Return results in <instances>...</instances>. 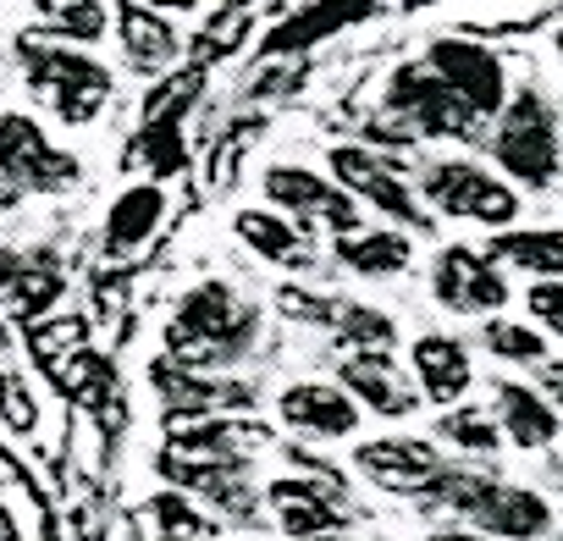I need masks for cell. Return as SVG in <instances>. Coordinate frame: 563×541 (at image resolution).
Instances as JSON below:
<instances>
[{"label": "cell", "mask_w": 563, "mask_h": 541, "mask_svg": "<svg viewBox=\"0 0 563 541\" xmlns=\"http://www.w3.org/2000/svg\"><path fill=\"white\" fill-rule=\"evenodd\" d=\"M260 338V310L238 299L232 283H199L177 299L172 327H166V354L210 371V365H232L254 349Z\"/></svg>", "instance_id": "cell-3"}, {"label": "cell", "mask_w": 563, "mask_h": 541, "mask_svg": "<svg viewBox=\"0 0 563 541\" xmlns=\"http://www.w3.org/2000/svg\"><path fill=\"white\" fill-rule=\"evenodd\" d=\"M420 199L431 216L459 221V227H481V232H503L525 216V188L508 183L492 161L481 155H437L420 172Z\"/></svg>", "instance_id": "cell-5"}, {"label": "cell", "mask_w": 563, "mask_h": 541, "mask_svg": "<svg viewBox=\"0 0 563 541\" xmlns=\"http://www.w3.org/2000/svg\"><path fill=\"white\" fill-rule=\"evenodd\" d=\"M260 188H265V205L288 210L305 232L338 238V232L365 227V221H360L365 205H360L332 172H316V166H299V161H276V166L260 172Z\"/></svg>", "instance_id": "cell-7"}, {"label": "cell", "mask_w": 563, "mask_h": 541, "mask_svg": "<svg viewBox=\"0 0 563 541\" xmlns=\"http://www.w3.org/2000/svg\"><path fill=\"white\" fill-rule=\"evenodd\" d=\"M265 503L276 508V525L288 530L294 541L338 536V530L349 525V497H343V486L327 481V475H305V481L282 475V481L265 486Z\"/></svg>", "instance_id": "cell-14"}, {"label": "cell", "mask_w": 563, "mask_h": 541, "mask_svg": "<svg viewBox=\"0 0 563 541\" xmlns=\"http://www.w3.org/2000/svg\"><path fill=\"white\" fill-rule=\"evenodd\" d=\"M150 514H155V525H161V536H183V541H199V536H210V519L183 497V492H161V497H150Z\"/></svg>", "instance_id": "cell-30"}, {"label": "cell", "mask_w": 563, "mask_h": 541, "mask_svg": "<svg viewBox=\"0 0 563 541\" xmlns=\"http://www.w3.org/2000/svg\"><path fill=\"white\" fill-rule=\"evenodd\" d=\"M376 12V0H321V7H310V12H299V18H288L271 40H265V51H299V45H316V40H327V34H338L343 23H360V18H371Z\"/></svg>", "instance_id": "cell-26"}, {"label": "cell", "mask_w": 563, "mask_h": 541, "mask_svg": "<svg viewBox=\"0 0 563 541\" xmlns=\"http://www.w3.org/2000/svg\"><path fill=\"white\" fill-rule=\"evenodd\" d=\"M409 371H415L426 404H437V409L464 404V393L475 387V354L453 332H420L409 343Z\"/></svg>", "instance_id": "cell-17"}, {"label": "cell", "mask_w": 563, "mask_h": 541, "mask_svg": "<svg viewBox=\"0 0 563 541\" xmlns=\"http://www.w3.org/2000/svg\"><path fill=\"white\" fill-rule=\"evenodd\" d=\"M310 541H343V536H310Z\"/></svg>", "instance_id": "cell-41"}, {"label": "cell", "mask_w": 563, "mask_h": 541, "mask_svg": "<svg viewBox=\"0 0 563 541\" xmlns=\"http://www.w3.org/2000/svg\"><path fill=\"white\" fill-rule=\"evenodd\" d=\"M382 111H387V117H398L415 139H453V144H475V139H481V128H486V117H475V111L448 89V78H442L426 56H420V62L393 67Z\"/></svg>", "instance_id": "cell-6"}, {"label": "cell", "mask_w": 563, "mask_h": 541, "mask_svg": "<svg viewBox=\"0 0 563 541\" xmlns=\"http://www.w3.org/2000/svg\"><path fill=\"white\" fill-rule=\"evenodd\" d=\"M332 260L349 270V277H365V283H393L415 265V238L409 227L387 221V227H354V232H338L332 238Z\"/></svg>", "instance_id": "cell-18"}, {"label": "cell", "mask_w": 563, "mask_h": 541, "mask_svg": "<svg viewBox=\"0 0 563 541\" xmlns=\"http://www.w3.org/2000/svg\"><path fill=\"white\" fill-rule=\"evenodd\" d=\"M0 177L18 183L23 194H67V188H78L84 166L34 117L0 111Z\"/></svg>", "instance_id": "cell-10"}, {"label": "cell", "mask_w": 563, "mask_h": 541, "mask_svg": "<svg viewBox=\"0 0 563 541\" xmlns=\"http://www.w3.org/2000/svg\"><path fill=\"white\" fill-rule=\"evenodd\" d=\"M338 382H343L371 415H382V420H409V415L426 404L415 371L398 365L393 349H343Z\"/></svg>", "instance_id": "cell-12"}, {"label": "cell", "mask_w": 563, "mask_h": 541, "mask_svg": "<svg viewBox=\"0 0 563 541\" xmlns=\"http://www.w3.org/2000/svg\"><path fill=\"white\" fill-rule=\"evenodd\" d=\"M431 299L448 310V316H503L508 299H514V283H508V265L481 243H442L431 254Z\"/></svg>", "instance_id": "cell-8"}, {"label": "cell", "mask_w": 563, "mask_h": 541, "mask_svg": "<svg viewBox=\"0 0 563 541\" xmlns=\"http://www.w3.org/2000/svg\"><path fill=\"white\" fill-rule=\"evenodd\" d=\"M18 62H23V84L40 106L56 111V122L67 128H89L106 100H111V67L95 62L84 45L56 40V34H23L18 40Z\"/></svg>", "instance_id": "cell-4"}, {"label": "cell", "mask_w": 563, "mask_h": 541, "mask_svg": "<svg viewBox=\"0 0 563 541\" xmlns=\"http://www.w3.org/2000/svg\"><path fill=\"white\" fill-rule=\"evenodd\" d=\"M117 40H122V62L133 67V73H144V78H161V73H172L177 67V56H183V40H177V29L166 23V12H155V7H144V0H117Z\"/></svg>", "instance_id": "cell-20"}, {"label": "cell", "mask_w": 563, "mask_h": 541, "mask_svg": "<svg viewBox=\"0 0 563 541\" xmlns=\"http://www.w3.org/2000/svg\"><path fill=\"white\" fill-rule=\"evenodd\" d=\"M525 316H530L552 343H563V283H530V288H525Z\"/></svg>", "instance_id": "cell-31"}, {"label": "cell", "mask_w": 563, "mask_h": 541, "mask_svg": "<svg viewBox=\"0 0 563 541\" xmlns=\"http://www.w3.org/2000/svg\"><path fill=\"white\" fill-rule=\"evenodd\" d=\"M0 541H23V530H18V514L0 503Z\"/></svg>", "instance_id": "cell-36"}, {"label": "cell", "mask_w": 563, "mask_h": 541, "mask_svg": "<svg viewBox=\"0 0 563 541\" xmlns=\"http://www.w3.org/2000/svg\"><path fill=\"white\" fill-rule=\"evenodd\" d=\"M360 398L343 387V382H294L288 393L276 398V415L288 420L294 431L305 437H321V442H343L360 431Z\"/></svg>", "instance_id": "cell-15"}, {"label": "cell", "mask_w": 563, "mask_h": 541, "mask_svg": "<svg viewBox=\"0 0 563 541\" xmlns=\"http://www.w3.org/2000/svg\"><path fill=\"white\" fill-rule=\"evenodd\" d=\"M62 294V265L51 249H34V254H12L0 265V305L18 310V316H45Z\"/></svg>", "instance_id": "cell-24"}, {"label": "cell", "mask_w": 563, "mask_h": 541, "mask_svg": "<svg viewBox=\"0 0 563 541\" xmlns=\"http://www.w3.org/2000/svg\"><path fill=\"white\" fill-rule=\"evenodd\" d=\"M232 232L249 254H260L265 265H282V270H310L316 265V249H310V232L276 205H249L232 216Z\"/></svg>", "instance_id": "cell-19"}, {"label": "cell", "mask_w": 563, "mask_h": 541, "mask_svg": "<svg viewBox=\"0 0 563 541\" xmlns=\"http://www.w3.org/2000/svg\"><path fill=\"white\" fill-rule=\"evenodd\" d=\"M481 349H486L497 365L536 371V365L552 354V338H547L530 316H486V321H481Z\"/></svg>", "instance_id": "cell-25"}, {"label": "cell", "mask_w": 563, "mask_h": 541, "mask_svg": "<svg viewBox=\"0 0 563 541\" xmlns=\"http://www.w3.org/2000/svg\"><path fill=\"white\" fill-rule=\"evenodd\" d=\"M161 221H166V188H161V183H133V188H122V194L111 199V210H106V254H111V260L139 254V249L155 238Z\"/></svg>", "instance_id": "cell-23"}, {"label": "cell", "mask_w": 563, "mask_h": 541, "mask_svg": "<svg viewBox=\"0 0 563 541\" xmlns=\"http://www.w3.org/2000/svg\"><path fill=\"white\" fill-rule=\"evenodd\" d=\"M486 155L525 194H552L558 177H563V117H558L552 95L536 89V84L514 89L508 106L492 117Z\"/></svg>", "instance_id": "cell-2"}, {"label": "cell", "mask_w": 563, "mask_h": 541, "mask_svg": "<svg viewBox=\"0 0 563 541\" xmlns=\"http://www.w3.org/2000/svg\"><path fill=\"white\" fill-rule=\"evenodd\" d=\"M426 62L448 78V89L475 111V117H497L503 106H508V62L492 51V45H481V40H470V34H437L431 45H426Z\"/></svg>", "instance_id": "cell-11"}, {"label": "cell", "mask_w": 563, "mask_h": 541, "mask_svg": "<svg viewBox=\"0 0 563 541\" xmlns=\"http://www.w3.org/2000/svg\"><path fill=\"white\" fill-rule=\"evenodd\" d=\"M354 470L393 497H426L431 481L448 470V459L426 437H371L354 448Z\"/></svg>", "instance_id": "cell-13"}, {"label": "cell", "mask_w": 563, "mask_h": 541, "mask_svg": "<svg viewBox=\"0 0 563 541\" xmlns=\"http://www.w3.org/2000/svg\"><path fill=\"white\" fill-rule=\"evenodd\" d=\"M343 349H393L398 343V321L365 299H338V316L327 327Z\"/></svg>", "instance_id": "cell-29"}, {"label": "cell", "mask_w": 563, "mask_h": 541, "mask_svg": "<svg viewBox=\"0 0 563 541\" xmlns=\"http://www.w3.org/2000/svg\"><path fill=\"white\" fill-rule=\"evenodd\" d=\"M536 387H541V393L563 409V360H558V354H547V360L536 365Z\"/></svg>", "instance_id": "cell-34"}, {"label": "cell", "mask_w": 563, "mask_h": 541, "mask_svg": "<svg viewBox=\"0 0 563 541\" xmlns=\"http://www.w3.org/2000/svg\"><path fill=\"white\" fill-rule=\"evenodd\" d=\"M486 249L519 270L530 283H563V227H503V232H486Z\"/></svg>", "instance_id": "cell-22"}, {"label": "cell", "mask_w": 563, "mask_h": 541, "mask_svg": "<svg viewBox=\"0 0 563 541\" xmlns=\"http://www.w3.org/2000/svg\"><path fill=\"white\" fill-rule=\"evenodd\" d=\"M426 541H497V536H486V530H475V525H448V530H431Z\"/></svg>", "instance_id": "cell-35"}, {"label": "cell", "mask_w": 563, "mask_h": 541, "mask_svg": "<svg viewBox=\"0 0 563 541\" xmlns=\"http://www.w3.org/2000/svg\"><path fill=\"white\" fill-rule=\"evenodd\" d=\"M547 481H552V492L563 497V453H552V459H547Z\"/></svg>", "instance_id": "cell-37"}, {"label": "cell", "mask_w": 563, "mask_h": 541, "mask_svg": "<svg viewBox=\"0 0 563 541\" xmlns=\"http://www.w3.org/2000/svg\"><path fill=\"white\" fill-rule=\"evenodd\" d=\"M276 305L288 310V321H305V327H332V316H338V299H327V294H299V288H282Z\"/></svg>", "instance_id": "cell-33"}, {"label": "cell", "mask_w": 563, "mask_h": 541, "mask_svg": "<svg viewBox=\"0 0 563 541\" xmlns=\"http://www.w3.org/2000/svg\"><path fill=\"white\" fill-rule=\"evenodd\" d=\"M12 194H23V188H18V183H7V177H0V210L12 205Z\"/></svg>", "instance_id": "cell-39"}, {"label": "cell", "mask_w": 563, "mask_h": 541, "mask_svg": "<svg viewBox=\"0 0 563 541\" xmlns=\"http://www.w3.org/2000/svg\"><path fill=\"white\" fill-rule=\"evenodd\" d=\"M437 437H442L448 448L470 453V459H492V453L508 442L503 426H497V415L481 409V404H448L442 420H437Z\"/></svg>", "instance_id": "cell-28"}, {"label": "cell", "mask_w": 563, "mask_h": 541, "mask_svg": "<svg viewBox=\"0 0 563 541\" xmlns=\"http://www.w3.org/2000/svg\"><path fill=\"white\" fill-rule=\"evenodd\" d=\"M327 172H332L360 205H371L376 216H387V221H398V227H409V232H426V227H431V221H426V199L409 188V177H404L382 150H371V144H332Z\"/></svg>", "instance_id": "cell-9"}, {"label": "cell", "mask_w": 563, "mask_h": 541, "mask_svg": "<svg viewBox=\"0 0 563 541\" xmlns=\"http://www.w3.org/2000/svg\"><path fill=\"white\" fill-rule=\"evenodd\" d=\"M420 503L448 508V514L470 519L475 530H486V536H497V541H547L552 525H558V519H552V503H547L536 486L503 481V475L475 470V464H448Z\"/></svg>", "instance_id": "cell-1"}, {"label": "cell", "mask_w": 563, "mask_h": 541, "mask_svg": "<svg viewBox=\"0 0 563 541\" xmlns=\"http://www.w3.org/2000/svg\"><path fill=\"white\" fill-rule=\"evenodd\" d=\"M492 415H497L508 448H519V453H547V448L563 437V409H558L541 387L514 382V376H503V382L492 387Z\"/></svg>", "instance_id": "cell-16"}, {"label": "cell", "mask_w": 563, "mask_h": 541, "mask_svg": "<svg viewBox=\"0 0 563 541\" xmlns=\"http://www.w3.org/2000/svg\"><path fill=\"white\" fill-rule=\"evenodd\" d=\"M34 18H40V34H56L73 45H100L111 34L106 0H34Z\"/></svg>", "instance_id": "cell-27"}, {"label": "cell", "mask_w": 563, "mask_h": 541, "mask_svg": "<svg viewBox=\"0 0 563 541\" xmlns=\"http://www.w3.org/2000/svg\"><path fill=\"white\" fill-rule=\"evenodd\" d=\"M552 51H558V67H563V29L552 34Z\"/></svg>", "instance_id": "cell-40"}, {"label": "cell", "mask_w": 563, "mask_h": 541, "mask_svg": "<svg viewBox=\"0 0 563 541\" xmlns=\"http://www.w3.org/2000/svg\"><path fill=\"white\" fill-rule=\"evenodd\" d=\"M150 382H155V393L166 398L172 415H216V409H243L249 404V387L221 382V376H199L183 360H155Z\"/></svg>", "instance_id": "cell-21"}, {"label": "cell", "mask_w": 563, "mask_h": 541, "mask_svg": "<svg viewBox=\"0 0 563 541\" xmlns=\"http://www.w3.org/2000/svg\"><path fill=\"white\" fill-rule=\"evenodd\" d=\"M144 7H155V12H194L199 0H144Z\"/></svg>", "instance_id": "cell-38"}, {"label": "cell", "mask_w": 563, "mask_h": 541, "mask_svg": "<svg viewBox=\"0 0 563 541\" xmlns=\"http://www.w3.org/2000/svg\"><path fill=\"white\" fill-rule=\"evenodd\" d=\"M161 541H183V536H161Z\"/></svg>", "instance_id": "cell-42"}, {"label": "cell", "mask_w": 563, "mask_h": 541, "mask_svg": "<svg viewBox=\"0 0 563 541\" xmlns=\"http://www.w3.org/2000/svg\"><path fill=\"white\" fill-rule=\"evenodd\" d=\"M194 95H199V78H166V84H155V95L144 100V122H177L188 106H194Z\"/></svg>", "instance_id": "cell-32"}]
</instances>
